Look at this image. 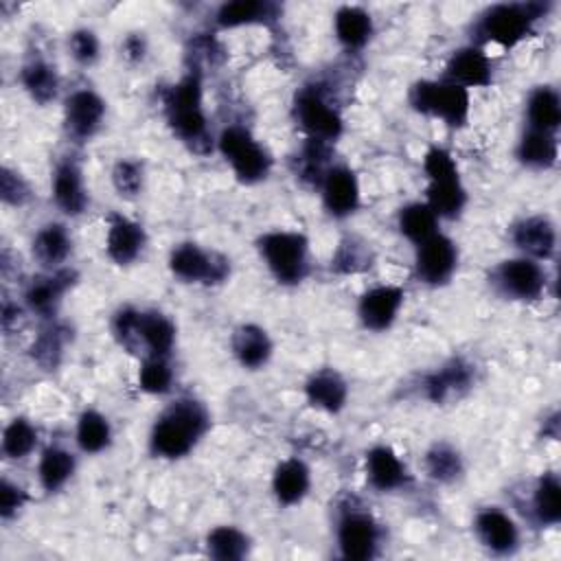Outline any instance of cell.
Returning a JSON list of instances; mask_svg holds the SVG:
<instances>
[{
    "label": "cell",
    "mask_w": 561,
    "mask_h": 561,
    "mask_svg": "<svg viewBox=\"0 0 561 561\" xmlns=\"http://www.w3.org/2000/svg\"><path fill=\"white\" fill-rule=\"evenodd\" d=\"M208 427L210 414L206 405L193 397H180L156 416L149 432V451L167 460L184 458L195 449Z\"/></svg>",
    "instance_id": "1"
},
{
    "label": "cell",
    "mask_w": 561,
    "mask_h": 561,
    "mask_svg": "<svg viewBox=\"0 0 561 561\" xmlns=\"http://www.w3.org/2000/svg\"><path fill=\"white\" fill-rule=\"evenodd\" d=\"M202 103V70L195 64L182 75L175 85L167 90L164 114L173 136H178L188 149L197 153H208L213 147V138Z\"/></svg>",
    "instance_id": "2"
},
{
    "label": "cell",
    "mask_w": 561,
    "mask_h": 561,
    "mask_svg": "<svg viewBox=\"0 0 561 561\" xmlns=\"http://www.w3.org/2000/svg\"><path fill=\"white\" fill-rule=\"evenodd\" d=\"M548 9H550L548 2L491 4L473 22V35L480 44H495L500 48H513L533 35L535 24L548 13Z\"/></svg>",
    "instance_id": "3"
},
{
    "label": "cell",
    "mask_w": 561,
    "mask_h": 561,
    "mask_svg": "<svg viewBox=\"0 0 561 561\" xmlns=\"http://www.w3.org/2000/svg\"><path fill=\"white\" fill-rule=\"evenodd\" d=\"M259 254L280 285H298L309 274V239L298 230H270L256 241Z\"/></svg>",
    "instance_id": "4"
},
{
    "label": "cell",
    "mask_w": 561,
    "mask_h": 561,
    "mask_svg": "<svg viewBox=\"0 0 561 561\" xmlns=\"http://www.w3.org/2000/svg\"><path fill=\"white\" fill-rule=\"evenodd\" d=\"M408 101L419 114L443 121L449 127H462L469 121V90L445 79H421L410 88Z\"/></svg>",
    "instance_id": "5"
},
{
    "label": "cell",
    "mask_w": 561,
    "mask_h": 561,
    "mask_svg": "<svg viewBox=\"0 0 561 561\" xmlns=\"http://www.w3.org/2000/svg\"><path fill=\"white\" fill-rule=\"evenodd\" d=\"M217 149L241 184H256L272 171L270 151L243 125L224 127L217 138Z\"/></svg>",
    "instance_id": "6"
},
{
    "label": "cell",
    "mask_w": 561,
    "mask_h": 561,
    "mask_svg": "<svg viewBox=\"0 0 561 561\" xmlns=\"http://www.w3.org/2000/svg\"><path fill=\"white\" fill-rule=\"evenodd\" d=\"M294 118L307 138L335 142L344 131L340 110L327 99L320 85H302L294 96Z\"/></svg>",
    "instance_id": "7"
},
{
    "label": "cell",
    "mask_w": 561,
    "mask_h": 561,
    "mask_svg": "<svg viewBox=\"0 0 561 561\" xmlns=\"http://www.w3.org/2000/svg\"><path fill=\"white\" fill-rule=\"evenodd\" d=\"M491 285L495 291L508 300L533 302L546 291L548 276L539 261L528 256L504 259L491 270Z\"/></svg>",
    "instance_id": "8"
},
{
    "label": "cell",
    "mask_w": 561,
    "mask_h": 561,
    "mask_svg": "<svg viewBox=\"0 0 561 561\" xmlns=\"http://www.w3.org/2000/svg\"><path fill=\"white\" fill-rule=\"evenodd\" d=\"M169 270L182 283L219 285L230 276V261L215 250H204L199 243L184 241L171 250Z\"/></svg>",
    "instance_id": "9"
},
{
    "label": "cell",
    "mask_w": 561,
    "mask_h": 561,
    "mask_svg": "<svg viewBox=\"0 0 561 561\" xmlns=\"http://www.w3.org/2000/svg\"><path fill=\"white\" fill-rule=\"evenodd\" d=\"M335 541L344 559L368 561L379 552L381 526L368 511L346 506L335 524Z\"/></svg>",
    "instance_id": "10"
},
{
    "label": "cell",
    "mask_w": 561,
    "mask_h": 561,
    "mask_svg": "<svg viewBox=\"0 0 561 561\" xmlns=\"http://www.w3.org/2000/svg\"><path fill=\"white\" fill-rule=\"evenodd\" d=\"M458 267V245L443 232L432 234L416 245L414 274L423 285H447Z\"/></svg>",
    "instance_id": "11"
},
{
    "label": "cell",
    "mask_w": 561,
    "mask_h": 561,
    "mask_svg": "<svg viewBox=\"0 0 561 561\" xmlns=\"http://www.w3.org/2000/svg\"><path fill=\"white\" fill-rule=\"evenodd\" d=\"M107 105L99 92L90 88H79L70 92L64 101V127L68 138L75 142L90 140L105 121Z\"/></svg>",
    "instance_id": "12"
},
{
    "label": "cell",
    "mask_w": 561,
    "mask_h": 561,
    "mask_svg": "<svg viewBox=\"0 0 561 561\" xmlns=\"http://www.w3.org/2000/svg\"><path fill=\"white\" fill-rule=\"evenodd\" d=\"M473 533L491 554L508 557L519 548V526L506 511L497 506H486L476 513Z\"/></svg>",
    "instance_id": "13"
},
{
    "label": "cell",
    "mask_w": 561,
    "mask_h": 561,
    "mask_svg": "<svg viewBox=\"0 0 561 561\" xmlns=\"http://www.w3.org/2000/svg\"><path fill=\"white\" fill-rule=\"evenodd\" d=\"M405 300V289L399 285H375L357 300V318L368 331H386L394 324Z\"/></svg>",
    "instance_id": "14"
},
{
    "label": "cell",
    "mask_w": 561,
    "mask_h": 561,
    "mask_svg": "<svg viewBox=\"0 0 561 561\" xmlns=\"http://www.w3.org/2000/svg\"><path fill=\"white\" fill-rule=\"evenodd\" d=\"M320 195L331 217H351L359 208V182L355 171L346 164H331L320 182Z\"/></svg>",
    "instance_id": "15"
},
{
    "label": "cell",
    "mask_w": 561,
    "mask_h": 561,
    "mask_svg": "<svg viewBox=\"0 0 561 561\" xmlns=\"http://www.w3.org/2000/svg\"><path fill=\"white\" fill-rule=\"evenodd\" d=\"M511 241L522 256L548 261L557 250V226L548 215H528L511 226Z\"/></svg>",
    "instance_id": "16"
},
{
    "label": "cell",
    "mask_w": 561,
    "mask_h": 561,
    "mask_svg": "<svg viewBox=\"0 0 561 561\" xmlns=\"http://www.w3.org/2000/svg\"><path fill=\"white\" fill-rule=\"evenodd\" d=\"M443 79L465 90L489 88L493 83V66L482 46L469 44L451 53V57L445 64Z\"/></svg>",
    "instance_id": "17"
},
{
    "label": "cell",
    "mask_w": 561,
    "mask_h": 561,
    "mask_svg": "<svg viewBox=\"0 0 561 561\" xmlns=\"http://www.w3.org/2000/svg\"><path fill=\"white\" fill-rule=\"evenodd\" d=\"M75 278L77 274L68 267L48 270L46 274L31 278L24 289L26 307L42 318H53L61 305L64 294L75 285Z\"/></svg>",
    "instance_id": "18"
},
{
    "label": "cell",
    "mask_w": 561,
    "mask_h": 561,
    "mask_svg": "<svg viewBox=\"0 0 561 561\" xmlns=\"http://www.w3.org/2000/svg\"><path fill=\"white\" fill-rule=\"evenodd\" d=\"M147 245V232L142 224L121 215H107V232H105V252L116 265H131L138 261Z\"/></svg>",
    "instance_id": "19"
},
{
    "label": "cell",
    "mask_w": 561,
    "mask_h": 561,
    "mask_svg": "<svg viewBox=\"0 0 561 561\" xmlns=\"http://www.w3.org/2000/svg\"><path fill=\"white\" fill-rule=\"evenodd\" d=\"M50 188H53V199L57 208L70 217H79L90 204L85 182H83V171L75 158H64L57 162L53 171Z\"/></svg>",
    "instance_id": "20"
},
{
    "label": "cell",
    "mask_w": 561,
    "mask_h": 561,
    "mask_svg": "<svg viewBox=\"0 0 561 561\" xmlns=\"http://www.w3.org/2000/svg\"><path fill=\"white\" fill-rule=\"evenodd\" d=\"M473 383V366L460 357L445 362L423 379V394L432 403H447L462 397Z\"/></svg>",
    "instance_id": "21"
},
{
    "label": "cell",
    "mask_w": 561,
    "mask_h": 561,
    "mask_svg": "<svg viewBox=\"0 0 561 561\" xmlns=\"http://www.w3.org/2000/svg\"><path fill=\"white\" fill-rule=\"evenodd\" d=\"M366 480L375 491L390 493L408 486L412 476L390 445H375L366 451Z\"/></svg>",
    "instance_id": "22"
},
{
    "label": "cell",
    "mask_w": 561,
    "mask_h": 561,
    "mask_svg": "<svg viewBox=\"0 0 561 561\" xmlns=\"http://www.w3.org/2000/svg\"><path fill=\"white\" fill-rule=\"evenodd\" d=\"M305 399L322 412L337 414L348 401V383L335 368H318L305 381Z\"/></svg>",
    "instance_id": "23"
},
{
    "label": "cell",
    "mask_w": 561,
    "mask_h": 561,
    "mask_svg": "<svg viewBox=\"0 0 561 561\" xmlns=\"http://www.w3.org/2000/svg\"><path fill=\"white\" fill-rule=\"evenodd\" d=\"M175 346V324L169 316L156 309L138 311L136 322V351L145 348V355L169 357ZM142 355V357H145Z\"/></svg>",
    "instance_id": "24"
},
{
    "label": "cell",
    "mask_w": 561,
    "mask_h": 561,
    "mask_svg": "<svg viewBox=\"0 0 561 561\" xmlns=\"http://www.w3.org/2000/svg\"><path fill=\"white\" fill-rule=\"evenodd\" d=\"M230 348H232L234 359L243 368L259 370L270 362L274 344H272V337L267 335V331L263 327H259L254 322H245V324H239L232 331Z\"/></svg>",
    "instance_id": "25"
},
{
    "label": "cell",
    "mask_w": 561,
    "mask_h": 561,
    "mask_svg": "<svg viewBox=\"0 0 561 561\" xmlns=\"http://www.w3.org/2000/svg\"><path fill=\"white\" fill-rule=\"evenodd\" d=\"M311 489V469L298 456L285 458L272 473V491L278 504L294 506L305 500Z\"/></svg>",
    "instance_id": "26"
},
{
    "label": "cell",
    "mask_w": 561,
    "mask_h": 561,
    "mask_svg": "<svg viewBox=\"0 0 561 561\" xmlns=\"http://www.w3.org/2000/svg\"><path fill=\"white\" fill-rule=\"evenodd\" d=\"M515 156L526 169H533V171L552 169L559 160L557 134L526 127L517 140Z\"/></svg>",
    "instance_id": "27"
},
{
    "label": "cell",
    "mask_w": 561,
    "mask_h": 561,
    "mask_svg": "<svg viewBox=\"0 0 561 561\" xmlns=\"http://www.w3.org/2000/svg\"><path fill=\"white\" fill-rule=\"evenodd\" d=\"M278 4L263 0H232L219 4L215 11V24L219 28H237L250 24H270L278 20Z\"/></svg>",
    "instance_id": "28"
},
{
    "label": "cell",
    "mask_w": 561,
    "mask_h": 561,
    "mask_svg": "<svg viewBox=\"0 0 561 561\" xmlns=\"http://www.w3.org/2000/svg\"><path fill=\"white\" fill-rule=\"evenodd\" d=\"M373 15L364 7L342 4L333 15V31L346 50H362L373 37Z\"/></svg>",
    "instance_id": "29"
},
{
    "label": "cell",
    "mask_w": 561,
    "mask_h": 561,
    "mask_svg": "<svg viewBox=\"0 0 561 561\" xmlns=\"http://www.w3.org/2000/svg\"><path fill=\"white\" fill-rule=\"evenodd\" d=\"M31 248H33V256L46 270H57V267H64L66 259L72 252V237L64 224L50 221L35 232Z\"/></svg>",
    "instance_id": "30"
},
{
    "label": "cell",
    "mask_w": 561,
    "mask_h": 561,
    "mask_svg": "<svg viewBox=\"0 0 561 561\" xmlns=\"http://www.w3.org/2000/svg\"><path fill=\"white\" fill-rule=\"evenodd\" d=\"M425 204L438 219H456L467 204V191L460 182V175L430 180L425 188Z\"/></svg>",
    "instance_id": "31"
},
{
    "label": "cell",
    "mask_w": 561,
    "mask_h": 561,
    "mask_svg": "<svg viewBox=\"0 0 561 561\" xmlns=\"http://www.w3.org/2000/svg\"><path fill=\"white\" fill-rule=\"evenodd\" d=\"M561 125V96L552 85H537L526 101V127L557 134Z\"/></svg>",
    "instance_id": "32"
},
{
    "label": "cell",
    "mask_w": 561,
    "mask_h": 561,
    "mask_svg": "<svg viewBox=\"0 0 561 561\" xmlns=\"http://www.w3.org/2000/svg\"><path fill=\"white\" fill-rule=\"evenodd\" d=\"M530 511H533V519L541 528H552L561 522V482L557 473L546 471L537 478V484L533 489Z\"/></svg>",
    "instance_id": "33"
},
{
    "label": "cell",
    "mask_w": 561,
    "mask_h": 561,
    "mask_svg": "<svg viewBox=\"0 0 561 561\" xmlns=\"http://www.w3.org/2000/svg\"><path fill=\"white\" fill-rule=\"evenodd\" d=\"M20 83L26 90V94L39 105L50 103L59 92V75L55 66L42 57H31L22 66Z\"/></svg>",
    "instance_id": "34"
},
{
    "label": "cell",
    "mask_w": 561,
    "mask_h": 561,
    "mask_svg": "<svg viewBox=\"0 0 561 561\" xmlns=\"http://www.w3.org/2000/svg\"><path fill=\"white\" fill-rule=\"evenodd\" d=\"M77 469V458L59 445H50L42 451L37 462V480L46 493H55L66 486Z\"/></svg>",
    "instance_id": "35"
},
{
    "label": "cell",
    "mask_w": 561,
    "mask_h": 561,
    "mask_svg": "<svg viewBox=\"0 0 561 561\" xmlns=\"http://www.w3.org/2000/svg\"><path fill=\"white\" fill-rule=\"evenodd\" d=\"M75 440L83 454H101L112 440V425L107 416L94 408H85L77 419Z\"/></svg>",
    "instance_id": "36"
},
{
    "label": "cell",
    "mask_w": 561,
    "mask_h": 561,
    "mask_svg": "<svg viewBox=\"0 0 561 561\" xmlns=\"http://www.w3.org/2000/svg\"><path fill=\"white\" fill-rule=\"evenodd\" d=\"M250 537L237 526H215L206 535V552L217 561H239L250 554Z\"/></svg>",
    "instance_id": "37"
},
{
    "label": "cell",
    "mask_w": 561,
    "mask_h": 561,
    "mask_svg": "<svg viewBox=\"0 0 561 561\" xmlns=\"http://www.w3.org/2000/svg\"><path fill=\"white\" fill-rule=\"evenodd\" d=\"M397 226L408 241L419 245L438 232V217L425 202H410L399 210Z\"/></svg>",
    "instance_id": "38"
},
{
    "label": "cell",
    "mask_w": 561,
    "mask_h": 561,
    "mask_svg": "<svg viewBox=\"0 0 561 561\" xmlns=\"http://www.w3.org/2000/svg\"><path fill=\"white\" fill-rule=\"evenodd\" d=\"M329 151H331V142L307 138L298 158H296V178L302 184L320 188V182H322L327 169L331 167L329 164Z\"/></svg>",
    "instance_id": "39"
},
{
    "label": "cell",
    "mask_w": 561,
    "mask_h": 561,
    "mask_svg": "<svg viewBox=\"0 0 561 561\" xmlns=\"http://www.w3.org/2000/svg\"><path fill=\"white\" fill-rule=\"evenodd\" d=\"M425 471L432 480L440 484H451L462 476L465 462L460 451L449 443H434L425 454Z\"/></svg>",
    "instance_id": "40"
},
{
    "label": "cell",
    "mask_w": 561,
    "mask_h": 561,
    "mask_svg": "<svg viewBox=\"0 0 561 561\" xmlns=\"http://www.w3.org/2000/svg\"><path fill=\"white\" fill-rule=\"evenodd\" d=\"M373 265V250L359 237H344L331 256V270L337 274H359Z\"/></svg>",
    "instance_id": "41"
},
{
    "label": "cell",
    "mask_w": 561,
    "mask_h": 561,
    "mask_svg": "<svg viewBox=\"0 0 561 561\" xmlns=\"http://www.w3.org/2000/svg\"><path fill=\"white\" fill-rule=\"evenodd\" d=\"M37 447V430L35 425L24 419L15 416L7 423L2 432V454L9 460H22Z\"/></svg>",
    "instance_id": "42"
},
{
    "label": "cell",
    "mask_w": 561,
    "mask_h": 561,
    "mask_svg": "<svg viewBox=\"0 0 561 561\" xmlns=\"http://www.w3.org/2000/svg\"><path fill=\"white\" fill-rule=\"evenodd\" d=\"M138 386L147 394H167L173 388V368L169 357L145 355L138 368Z\"/></svg>",
    "instance_id": "43"
},
{
    "label": "cell",
    "mask_w": 561,
    "mask_h": 561,
    "mask_svg": "<svg viewBox=\"0 0 561 561\" xmlns=\"http://www.w3.org/2000/svg\"><path fill=\"white\" fill-rule=\"evenodd\" d=\"M61 333H66L61 327L50 324V327H46V329L35 337V342H33V346H31V357H33L42 368H46V370H53V368L59 366V359H61V355H64V344H66V340H64Z\"/></svg>",
    "instance_id": "44"
},
{
    "label": "cell",
    "mask_w": 561,
    "mask_h": 561,
    "mask_svg": "<svg viewBox=\"0 0 561 561\" xmlns=\"http://www.w3.org/2000/svg\"><path fill=\"white\" fill-rule=\"evenodd\" d=\"M112 184L116 193L125 199H134L140 195L142 184H145V169L142 162L134 158H121L114 169H112Z\"/></svg>",
    "instance_id": "45"
},
{
    "label": "cell",
    "mask_w": 561,
    "mask_h": 561,
    "mask_svg": "<svg viewBox=\"0 0 561 561\" xmlns=\"http://www.w3.org/2000/svg\"><path fill=\"white\" fill-rule=\"evenodd\" d=\"M68 53L79 66H92L101 55V42L94 31L77 28L68 35Z\"/></svg>",
    "instance_id": "46"
},
{
    "label": "cell",
    "mask_w": 561,
    "mask_h": 561,
    "mask_svg": "<svg viewBox=\"0 0 561 561\" xmlns=\"http://www.w3.org/2000/svg\"><path fill=\"white\" fill-rule=\"evenodd\" d=\"M138 311L136 307H121L114 318H112V333L116 337V342L129 351L136 353V322H138Z\"/></svg>",
    "instance_id": "47"
},
{
    "label": "cell",
    "mask_w": 561,
    "mask_h": 561,
    "mask_svg": "<svg viewBox=\"0 0 561 561\" xmlns=\"http://www.w3.org/2000/svg\"><path fill=\"white\" fill-rule=\"evenodd\" d=\"M423 171L427 180H440V178H451L458 175V167L454 156L438 145H432L425 156H423Z\"/></svg>",
    "instance_id": "48"
},
{
    "label": "cell",
    "mask_w": 561,
    "mask_h": 561,
    "mask_svg": "<svg viewBox=\"0 0 561 561\" xmlns=\"http://www.w3.org/2000/svg\"><path fill=\"white\" fill-rule=\"evenodd\" d=\"M0 197L4 204L9 206H22L28 202L31 197V188L26 184V180L9 169V167H2V175H0Z\"/></svg>",
    "instance_id": "49"
},
{
    "label": "cell",
    "mask_w": 561,
    "mask_h": 561,
    "mask_svg": "<svg viewBox=\"0 0 561 561\" xmlns=\"http://www.w3.org/2000/svg\"><path fill=\"white\" fill-rule=\"evenodd\" d=\"M28 502V493L13 484L11 480H2L0 484V517L2 519H11L18 515V511Z\"/></svg>",
    "instance_id": "50"
},
{
    "label": "cell",
    "mask_w": 561,
    "mask_h": 561,
    "mask_svg": "<svg viewBox=\"0 0 561 561\" xmlns=\"http://www.w3.org/2000/svg\"><path fill=\"white\" fill-rule=\"evenodd\" d=\"M123 53H125V57L129 61H140L145 57V53H147V42H145L142 33L127 35L125 42H123Z\"/></svg>",
    "instance_id": "51"
}]
</instances>
